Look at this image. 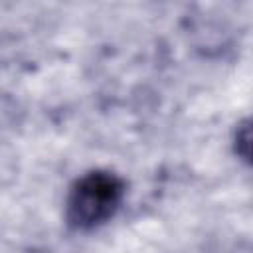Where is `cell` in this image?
Here are the masks:
<instances>
[{
    "instance_id": "obj_2",
    "label": "cell",
    "mask_w": 253,
    "mask_h": 253,
    "mask_svg": "<svg viewBox=\"0 0 253 253\" xmlns=\"http://www.w3.org/2000/svg\"><path fill=\"white\" fill-rule=\"evenodd\" d=\"M249 140H251V130H249V121L243 119L237 128H235V152L241 160L249 162Z\"/></svg>"
},
{
    "instance_id": "obj_1",
    "label": "cell",
    "mask_w": 253,
    "mask_h": 253,
    "mask_svg": "<svg viewBox=\"0 0 253 253\" xmlns=\"http://www.w3.org/2000/svg\"><path fill=\"white\" fill-rule=\"evenodd\" d=\"M125 180L111 170H89L81 174L65 198V223L75 231H93L111 221L123 206Z\"/></svg>"
}]
</instances>
